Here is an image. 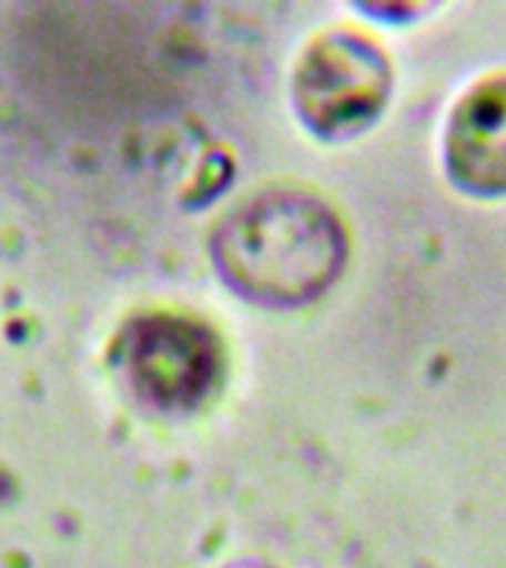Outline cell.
I'll use <instances>...</instances> for the list:
<instances>
[{
    "label": "cell",
    "instance_id": "1",
    "mask_svg": "<svg viewBox=\"0 0 506 568\" xmlns=\"http://www.w3.org/2000/svg\"><path fill=\"white\" fill-rule=\"evenodd\" d=\"M220 264L243 291L275 302L323 291L344 257L341 225L311 195L273 193L225 222L216 240Z\"/></svg>",
    "mask_w": 506,
    "mask_h": 568
},
{
    "label": "cell",
    "instance_id": "2",
    "mask_svg": "<svg viewBox=\"0 0 506 568\" xmlns=\"http://www.w3.org/2000/svg\"><path fill=\"white\" fill-rule=\"evenodd\" d=\"M388 89V69L371 44L335 36L320 42L305 57L300 71L302 110L311 122L337 124L358 122L371 115Z\"/></svg>",
    "mask_w": 506,
    "mask_h": 568
},
{
    "label": "cell",
    "instance_id": "3",
    "mask_svg": "<svg viewBox=\"0 0 506 568\" xmlns=\"http://www.w3.org/2000/svg\"><path fill=\"white\" fill-rule=\"evenodd\" d=\"M133 373L151 397L166 406H186L208 390L216 376L213 337L195 323L158 317L133 335Z\"/></svg>",
    "mask_w": 506,
    "mask_h": 568
},
{
    "label": "cell",
    "instance_id": "4",
    "mask_svg": "<svg viewBox=\"0 0 506 568\" xmlns=\"http://www.w3.org/2000/svg\"><path fill=\"white\" fill-rule=\"evenodd\" d=\"M453 175L474 190H506V80L477 89L456 110L447 142Z\"/></svg>",
    "mask_w": 506,
    "mask_h": 568
}]
</instances>
